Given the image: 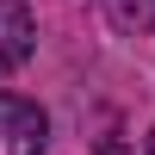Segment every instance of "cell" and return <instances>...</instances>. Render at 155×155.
Segmentation results:
<instances>
[{"label": "cell", "instance_id": "277c9868", "mask_svg": "<svg viewBox=\"0 0 155 155\" xmlns=\"http://www.w3.org/2000/svg\"><path fill=\"white\" fill-rule=\"evenodd\" d=\"M149 155H155V137H149Z\"/></svg>", "mask_w": 155, "mask_h": 155}, {"label": "cell", "instance_id": "7a4b0ae2", "mask_svg": "<svg viewBox=\"0 0 155 155\" xmlns=\"http://www.w3.org/2000/svg\"><path fill=\"white\" fill-rule=\"evenodd\" d=\"M37 44V19L25 0H0V74H12Z\"/></svg>", "mask_w": 155, "mask_h": 155}, {"label": "cell", "instance_id": "6da1fadb", "mask_svg": "<svg viewBox=\"0 0 155 155\" xmlns=\"http://www.w3.org/2000/svg\"><path fill=\"white\" fill-rule=\"evenodd\" d=\"M44 137H50L44 106H31L19 93H0V155H44Z\"/></svg>", "mask_w": 155, "mask_h": 155}, {"label": "cell", "instance_id": "3957f363", "mask_svg": "<svg viewBox=\"0 0 155 155\" xmlns=\"http://www.w3.org/2000/svg\"><path fill=\"white\" fill-rule=\"evenodd\" d=\"M118 31H155V0H99Z\"/></svg>", "mask_w": 155, "mask_h": 155}]
</instances>
